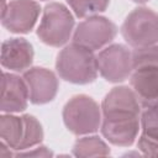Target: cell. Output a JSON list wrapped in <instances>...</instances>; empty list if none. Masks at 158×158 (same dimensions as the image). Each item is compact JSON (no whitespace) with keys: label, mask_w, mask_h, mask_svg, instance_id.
Returning a JSON list of instances; mask_svg holds the SVG:
<instances>
[{"label":"cell","mask_w":158,"mask_h":158,"mask_svg":"<svg viewBox=\"0 0 158 158\" xmlns=\"http://www.w3.org/2000/svg\"><path fill=\"white\" fill-rule=\"evenodd\" d=\"M56 69L63 80L79 85L93 83L99 73L94 52L74 42L58 53Z\"/></svg>","instance_id":"6da1fadb"},{"label":"cell","mask_w":158,"mask_h":158,"mask_svg":"<svg viewBox=\"0 0 158 158\" xmlns=\"http://www.w3.org/2000/svg\"><path fill=\"white\" fill-rule=\"evenodd\" d=\"M101 107L88 95H75L63 107V122L77 136L95 133L101 127Z\"/></svg>","instance_id":"7a4b0ae2"},{"label":"cell","mask_w":158,"mask_h":158,"mask_svg":"<svg viewBox=\"0 0 158 158\" xmlns=\"http://www.w3.org/2000/svg\"><path fill=\"white\" fill-rule=\"evenodd\" d=\"M74 17L68 7L60 2H49L43 9V15L37 28V36L47 46L62 47L72 37Z\"/></svg>","instance_id":"3957f363"},{"label":"cell","mask_w":158,"mask_h":158,"mask_svg":"<svg viewBox=\"0 0 158 158\" xmlns=\"http://www.w3.org/2000/svg\"><path fill=\"white\" fill-rule=\"evenodd\" d=\"M123 40L133 48L158 43V14L148 7H136L121 26Z\"/></svg>","instance_id":"277c9868"},{"label":"cell","mask_w":158,"mask_h":158,"mask_svg":"<svg viewBox=\"0 0 158 158\" xmlns=\"http://www.w3.org/2000/svg\"><path fill=\"white\" fill-rule=\"evenodd\" d=\"M98 70L110 83H121L133 72L132 52L123 44L115 43L105 47L96 56Z\"/></svg>","instance_id":"5b68a950"},{"label":"cell","mask_w":158,"mask_h":158,"mask_svg":"<svg viewBox=\"0 0 158 158\" xmlns=\"http://www.w3.org/2000/svg\"><path fill=\"white\" fill-rule=\"evenodd\" d=\"M116 33L117 27L110 19L95 15L86 17L77 26L73 33V42L94 52L107 46Z\"/></svg>","instance_id":"8992f818"},{"label":"cell","mask_w":158,"mask_h":158,"mask_svg":"<svg viewBox=\"0 0 158 158\" xmlns=\"http://www.w3.org/2000/svg\"><path fill=\"white\" fill-rule=\"evenodd\" d=\"M102 120L141 118V104L132 88L120 85L112 88L101 104Z\"/></svg>","instance_id":"52a82bcc"},{"label":"cell","mask_w":158,"mask_h":158,"mask_svg":"<svg viewBox=\"0 0 158 158\" xmlns=\"http://www.w3.org/2000/svg\"><path fill=\"white\" fill-rule=\"evenodd\" d=\"M41 12L35 0H11L1 10V23L12 33H28Z\"/></svg>","instance_id":"ba28073f"},{"label":"cell","mask_w":158,"mask_h":158,"mask_svg":"<svg viewBox=\"0 0 158 158\" xmlns=\"http://www.w3.org/2000/svg\"><path fill=\"white\" fill-rule=\"evenodd\" d=\"M23 79L28 88L30 101L35 105L51 102L58 93V78L47 68L32 67L23 72Z\"/></svg>","instance_id":"9c48e42d"},{"label":"cell","mask_w":158,"mask_h":158,"mask_svg":"<svg viewBox=\"0 0 158 158\" xmlns=\"http://www.w3.org/2000/svg\"><path fill=\"white\" fill-rule=\"evenodd\" d=\"M28 100V88L23 77L4 72L1 75V111L5 114L21 112L26 110Z\"/></svg>","instance_id":"30bf717a"},{"label":"cell","mask_w":158,"mask_h":158,"mask_svg":"<svg viewBox=\"0 0 158 158\" xmlns=\"http://www.w3.org/2000/svg\"><path fill=\"white\" fill-rule=\"evenodd\" d=\"M130 83L142 107L158 106V67L133 69Z\"/></svg>","instance_id":"8fae6325"},{"label":"cell","mask_w":158,"mask_h":158,"mask_svg":"<svg viewBox=\"0 0 158 158\" xmlns=\"http://www.w3.org/2000/svg\"><path fill=\"white\" fill-rule=\"evenodd\" d=\"M33 47L26 38H9L1 44V65L14 72H26L33 62Z\"/></svg>","instance_id":"7c38bea8"},{"label":"cell","mask_w":158,"mask_h":158,"mask_svg":"<svg viewBox=\"0 0 158 158\" xmlns=\"http://www.w3.org/2000/svg\"><path fill=\"white\" fill-rule=\"evenodd\" d=\"M141 128V118L130 120H102L101 133L112 144L120 147L132 146Z\"/></svg>","instance_id":"4fadbf2b"},{"label":"cell","mask_w":158,"mask_h":158,"mask_svg":"<svg viewBox=\"0 0 158 158\" xmlns=\"http://www.w3.org/2000/svg\"><path fill=\"white\" fill-rule=\"evenodd\" d=\"M23 117L2 114L0 117V137L11 149L17 151L23 137Z\"/></svg>","instance_id":"5bb4252c"},{"label":"cell","mask_w":158,"mask_h":158,"mask_svg":"<svg viewBox=\"0 0 158 158\" xmlns=\"http://www.w3.org/2000/svg\"><path fill=\"white\" fill-rule=\"evenodd\" d=\"M73 154L75 157H102L110 154V148L99 136H85L75 141Z\"/></svg>","instance_id":"9a60e30c"},{"label":"cell","mask_w":158,"mask_h":158,"mask_svg":"<svg viewBox=\"0 0 158 158\" xmlns=\"http://www.w3.org/2000/svg\"><path fill=\"white\" fill-rule=\"evenodd\" d=\"M23 137L17 151H23L40 144L43 139V128L40 121L32 115H23Z\"/></svg>","instance_id":"2e32d148"},{"label":"cell","mask_w":158,"mask_h":158,"mask_svg":"<svg viewBox=\"0 0 158 158\" xmlns=\"http://www.w3.org/2000/svg\"><path fill=\"white\" fill-rule=\"evenodd\" d=\"M74 14L83 19L95 16L105 11L110 4V0H67Z\"/></svg>","instance_id":"e0dca14e"},{"label":"cell","mask_w":158,"mask_h":158,"mask_svg":"<svg viewBox=\"0 0 158 158\" xmlns=\"http://www.w3.org/2000/svg\"><path fill=\"white\" fill-rule=\"evenodd\" d=\"M133 69L143 67H158V43L138 47L132 51Z\"/></svg>","instance_id":"ac0fdd59"},{"label":"cell","mask_w":158,"mask_h":158,"mask_svg":"<svg viewBox=\"0 0 158 158\" xmlns=\"http://www.w3.org/2000/svg\"><path fill=\"white\" fill-rule=\"evenodd\" d=\"M142 133L158 141V106L148 107L141 114Z\"/></svg>","instance_id":"d6986e66"},{"label":"cell","mask_w":158,"mask_h":158,"mask_svg":"<svg viewBox=\"0 0 158 158\" xmlns=\"http://www.w3.org/2000/svg\"><path fill=\"white\" fill-rule=\"evenodd\" d=\"M138 149L142 152L143 156L147 157H158V141L147 137L146 135L141 133L138 142H137Z\"/></svg>","instance_id":"ffe728a7"},{"label":"cell","mask_w":158,"mask_h":158,"mask_svg":"<svg viewBox=\"0 0 158 158\" xmlns=\"http://www.w3.org/2000/svg\"><path fill=\"white\" fill-rule=\"evenodd\" d=\"M53 156V153L44 146H40L37 148H28V149H23V151H17L15 153L14 157H51Z\"/></svg>","instance_id":"44dd1931"},{"label":"cell","mask_w":158,"mask_h":158,"mask_svg":"<svg viewBox=\"0 0 158 158\" xmlns=\"http://www.w3.org/2000/svg\"><path fill=\"white\" fill-rule=\"evenodd\" d=\"M14 154L10 151V147L4 141H1V143H0V158H10Z\"/></svg>","instance_id":"7402d4cb"},{"label":"cell","mask_w":158,"mask_h":158,"mask_svg":"<svg viewBox=\"0 0 158 158\" xmlns=\"http://www.w3.org/2000/svg\"><path fill=\"white\" fill-rule=\"evenodd\" d=\"M132 1L138 2V4H144V2H147V1H149V0H132Z\"/></svg>","instance_id":"603a6c76"},{"label":"cell","mask_w":158,"mask_h":158,"mask_svg":"<svg viewBox=\"0 0 158 158\" xmlns=\"http://www.w3.org/2000/svg\"><path fill=\"white\" fill-rule=\"evenodd\" d=\"M42 1H47V0H42Z\"/></svg>","instance_id":"cb8c5ba5"}]
</instances>
